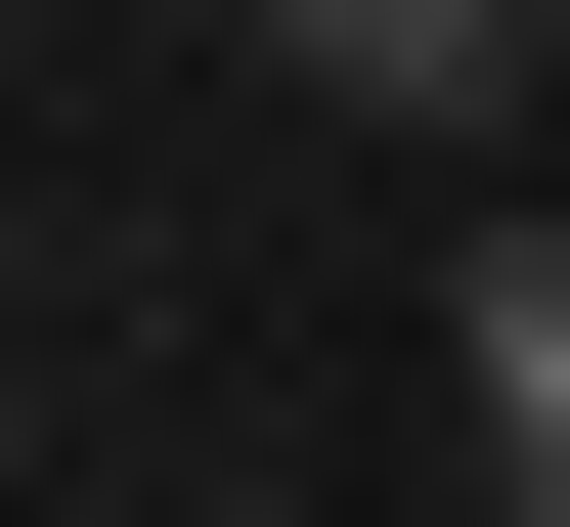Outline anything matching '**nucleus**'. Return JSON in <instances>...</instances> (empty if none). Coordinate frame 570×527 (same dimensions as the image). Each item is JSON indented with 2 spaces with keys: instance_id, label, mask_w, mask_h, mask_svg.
<instances>
[{
  "instance_id": "1",
  "label": "nucleus",
  "mask_w": 570,
  "mask_h": 527,
  "mask_svg": "<svg viewBox=\"0 0 570 527\" xmlns=\"http://www.w3.org/2000/svg\"><path fill=\"white\" fill-rule=\"evenodd\" d=\"M527 45H570V0H264V88H307V133H439V176L527 133Z\"/></svg>"
},
{
  "instance_id": "2",
  "label": "nucleus",
  "mask_w": 570,
  "mask_h": 527,
  "mask_svg": "<svg viewBox=\"0 0 570 527\" xmlns=\"http://www.w3.org/2000/svg\"><path fill=\"white\" fill-rule=\"evenodd\" d=\"M439 396H483V484H570V176L439 221Z\"/></svg>"
},
{
  "instance_id": "3",
  "label": "nucleus",
  "mask_w": 570,
  "mask_h": 527,
  "mask_svg": "<svg viewBox=\"0 0 570 527\" xmlns=\"http://www.w3.org/2000/svg\"><path fill=\"white\" fill-rule=\"evenodd\" d=\"M439 527H570V484H439Z\"/></svg>"
}]
</instances>
